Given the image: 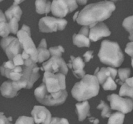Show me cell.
<instances>
[{"mask_svg": "<svg viewBox=\"0 0 133 124\" xmlns=\"http://www.w3.org/2000/svg\"><path fill=\"white\" fill-rule=\"evenodd\" d=\"M115 9V5L112 1H104L90 4L79 12L76 21L81 25H94L110 18Z\"/></svg>", "mask_w": 133, "mask_h": 124, "instance_id": "obj_1", "label": "cell"}, {"mask_svg": "<svg viewBox=\"0 0 133 124\" xmlns=\"http://www.w3.org/2000/svg\"><path fill=\"white\" fill-rule=\"evenodd\" d=\"M99 92V82L97 77L86 75L74 85L71 95L78 101H84L95 97Z\"/></svg>", "mask_w": 133, "mask_h": 124, "instance_id": "obj_2", "label": "cell"}, {"mask_svg": "<svg viewBox=\"0 0 133 124\" xmlns=\"http://www.w3.org/2000/svg\"><path fill=\"white\" fill-rule=\"evenodd\" d=\"M98 57L102 63L112 67H119L124 61V55L119 44L107 40L101 43Z\"/></svg>", "mask_w": 133, "mask_h": 124, "instance_id": "obj_3", "label": "cell"}, {"mask_svg": "<svg viewBox=\"0 0 133 124\" xmlns=\"http://www.w3.org/2000/svg\"><path fill=\"white\" fill-rule=\"evenodd\" d=\"M35 96L38 102L47 106H57L64 103L68 97L67 91L61 94L49 93L42 83L35 90Z\"/></svg>", "mask_w": 133, "mask_h": 124, "instance_id": "obj_4", "label": "cell"}, {"mask_svg": "<svg viewBox=\"0 0 133 124\" xmlns=\"http://www.w3.org/2000/svg\"><path fill=\"white\" fill-rule=\"evenodd\" d=\"M66 75L53 74L45 71L44 74L42 84L49 93L60 94L66 90Z\"/></svg>", "mask_w": 133, "mask_h": 124, "instance_id": "obj_5", "label": "cell"}, {"mask_svg": "<svg viewBox=\"0 0 133 124\" xmlns=\"http://www.w3.org/2000/svg\"><path fill=\"white\" fill-rule=\"evenodd\" d=\"M24 51L31 55L32 61L38 62V51L31 36V29L26 25H23L22 29L16 34Z\"/></svg>", "mask_w": 133, "mask_h": 124, "instance_id": "obj_6", "label": "cell"}, {"mask_svg": "<svg viewBox=\"0 0 133 124\" xmlns=\"http://www.w3.org/2000/svg\"><path fill=\"white\" fill-rule=\"evenodd\" d=\"M68 22L62 18H55L53 17L45 16L39 21V29L42 32H56L57 30L62 31L67 25Z\"/></svg>", "mask_w": 133, "mask_h": 124, "instance_id": "obj_7", "label": "cell"}, {"mask_svg": "<svg viewBox=\"0 0 133 124\" xmlns=\"http://www.w3.org/2000/svg\"><path fill=\"white\" fill-rule=\"evenodd\" d=\"M78 7L76 0H53L51 4L52 14L62 18Z\"/></svg>", "mask_w": 133, "mask_h": 124, "instance_id": "obj_8", "label": "cell"}, {"mask_svg": "<svg viewBox=\"0 0 133 124\" xmlns=\"http://www.w3.org/2000/svg\"><path fill=\"white\" fill-rule=\"evenodd\" d=\"M1 45L9 60L12 61L14 57L21 54L23 49L18 38L7 36L3 38L1 41Z\"/></svg>", "mask_w": 133, "mask_h": 124, "instance_id": "obj_9", "label": "cell"}, {"mask_svg": "<svg viewBox=\"0 0 133 124\" xmlns=\"http://www.w3.org/2000/svg\"><path fill=\"white\" fill-rule=\"evenodd\" d=\"M23 73L22 79L19 81L23 85V88L29 89L33 86L34 83L40 77V68L35 62H32L29 65H23Z\"/></svg>", "mask_w": 133, "mask_h": 124, "instance_id": "obj_10", "label": "cell"}, {"mask_svg": "<svg viewBox=\"0 0 133 124\" xmlns=\"http://www.w3.org/2000/svg\"><path fill=\"white\" fill-rule=\"evenodd\" d=\"M107 100L110 101L112 110H118L123 114H127L132 110L133 101L131 98H123L114 94L108 96Z\"/></svg>", "mask_w": 133, "mask_h": 124, "instance_id": "obj_11", "label": "cell"}, {"mask_svg": "<svg viewBox=\"0 0 133 124\" xmlns=\"http://www.w3.org/2000/svg\"><path fill=\"white\" fill-rule=\"evenodd\" d=\"M41 70L53 74H63L64 75H66L68 71V65L62 57L55 56H51L49 61L44 62Z\"/></svg>", "mask_w": 133, "mask_h": 124, "instance_id": "obj_12", "label": "cell"}, {"mask_svg": "<svg viewBox=\"0 0 133 124\" xmlns=\"http://www.w3.org/2000/svg\"><path fill=\"white\" fill-rule=\"evenodd\" d=\"M1 75L13 81H19L23 77V66H16L12 61L4 62L0 68Z\"/></svg>", "mask_w": 133, "mask_h": 124, "instance_id": "obj_13", "label": "cell"}, {"mask_svg": "<svg viewBox=\"0 0 133 124\" xmlns=\"http://www.w3.org/2000/svg\"><path fill=\"white\" fill-rule=\"evenodd\" d=\"M22 11L18 5L13 3V5L6 10L5 15L9 23L10 32L17 34L18 32V22L22 16Z\"/></svg>", "mask_w": 133, "mask_h": 124, "instance_id": "obj_14", "label": "cell"}, {"mask_svg": "<svg viewBox=\"0 0 133 124\" xmlns=\"http://www.w3.org/2000/svg\"><path fill=\"white\" fill-rule=\"evenodd\" d=\"M31 115L36 124H49L51 122V113L43 106H35Z\"/></svg>", "mask_w": 133, "mask_h": 124, "instance_id": "obj_15", "label": "cell"}, {"mask_svg": "<svg viewBox=\"0 0 133 124\" xmlns=\"http://www.w3.org/2000/svg\"><path fill=\"white\" fill-rule=\"evenodd\" d=\"M89 27L90 40L93 42H96L102 38L109 36L111 34L107 26L102 22H99L94 25L89 26Z\"/></svg>", "mask_w": 133, "mask_h": 124, "instance_id": "obj_16", "label": "cell"}, {"mask_svg": "<svg viewBox=\"0 0 133 124\" xmlns=\"http://www.w3.org/2000/svg\"><path fill=\"white\" fill-rule=\"evenodd\" d=\"M22 88H23V87L20 82L7 81L1 86V92L5 97L12 98L18 95V92Z\"/></svg>", "mask_w": 133, "mask_h": 124, "instance_id": "obj_17", "label": "cell"}, {"mask_svg": "<svg viewBox=\"0 0 133 124\" xmlns=\"http://www.w3.org/2000/svg\"><path fill=\"white\" fill-rule=\"evenodd\" d=\"M89 26H83L78 34H74L73 36V42L74 45L82 47H90V42L89 38Z\"/></svg>", "mask_w": 133, "mask_h": 124, "instance_id": "obj_18", "label": "cell"}, {"mask_svg": "<svg viewBox=\"0 0 133 124\" xmlns=\"http://www.w3.org/2000/svg\"><path fill=\"white\" fill-rule=\"evenodd\" d=\"M71 60L68 64V66L71 69L74 75L78 79H83L85 76V71L84 70V61L81 57H75L71 56Z\"/></svg>", "mask_w": 133, "mask_h": 124, "instance_id": "obj_19", "label": "cell"}, {"mask_svg": "<svg viewBox=\"0 0 133 124\" xmlns=\"http://www.w3.org/2000/svg\"><path fill=\"white\" fill-rule=\"evenodd\" d=\"M117 74H118V71L116 69L110 67H103L100 69L97 68L95 71L94 75L97 77L99 84H103L109 77L112 76L114 78H116Z\"/></svg>", "mask_w": 133, "mask_h": 124, "instance_id": "obj_20", "label": "cell"}, {"mask_svg": "<svg viewBox=\"0 0 133 124\" xmlns=\"http://www.w3.org/2000/svg\"><path fill=\"white\" fill-rule=\"evenodd\" d=\"M76 113L80 122L84 121L87 116H90V105L87 101L76 104Z\"/></svg>", "mask_w": 133, "mask_h": 124, "instance_id": "obj_21", "label": "cell"}, {"mask_svg": "<svg viewBox=\"0 0 133 124\" xmlns=\"http://www.w3.org/2000/svg\"><path fill=\"white\" fill-rule=\"evenodd\" d=\"M38 62L42 63L49 58L51 53L49 50L47 49V43L45 39H42L37 48Z\"/></svg>", "mask_w": 133, "mask_h": 124, "instance_id": "obj_22", "label": "cell"}, {"mask_svg": "<svg viewBox=\"0 0 133 124\" xmlns=\"http://www.w3.org/2000/svg\"><path fill=\"white\" fill-rule=\"evenodd\" d=\"M36 11L38 14H48L51 11V3L48 0H36Z\"/></svg>", "mask_w": 133, "mask_h": 124, "instance_id": "obj_23", "label": "cell"}, {"mask_svg": "<svg viewBox=\"0 0 133 124\" xmlns=\"http://www.w3.org/2000/svg\"><path fill=\"white\" fill-rule=\"evenodd\" d=\"M10 32L9 23L6 16L2 11H0V35L2 37H7Z\"/></svg>", "mask_w": 133, "mask_h": 124, "instance_id": "obj_24", "label": "cell"}, {"mask_svg": "<svg viewBox=\"0 0 133 124\" xmlns=\"http://www.w3.org/2000/svg\"><path fill=\"white\" fill-rule=\"evenodd\" d=\"M125 119V114L121 112L113 113L109 118L108 124H123Z\"/></svg>", "mask_w": 133, "mask_h": 124, "instance_id": "obj_25", "label": "cell"}, {"mask_svg": "<svg viewBox=\"0 0 133 124\" xmlns=\"http://www.w3.org/2000/svg\"><path fill=\"white\" fill-rule=\"evenodd\" d=\"M123 27L129 33V39L133 42V16L127 17L123 20Z\"/></svg>", "mask_w": 133, "mask_h": 124, "instance_id": "obj_26", "label": "cell"}, {"mask_svg": "<svg viewBox=\"0 0 133 124\" xmlns=\"http://www.w3.org/2000/svg\"><path fill=\"white\" fill-rule=\"evenodd\" d=\"M118 72L119 79H117L116 82L119 83V84H123L129 78L131 70L129 68H120L118 70Z\"/></svg>", "mask_w": 133, "mask_h": 124, "instance_id": "obj_27", "label": "cell"}, {"mask_svg": "<svg viewBox=\"0 0 133 124\" xmlns=\"http://www.w3.org/2000/svg\"><path fill=\"white\" fill-rule=\"evenodd\" d=\"M97 109L101 110V116L103 118H109L111 116L110 109L109 106L104 101H101L99 105L97 106Z\"/></svg>", "mask_w": 133, "mask_h": 124, "instance_id": "obj_28", "label": "cell"}, {"mask_svg": "<svg viewBox=\"0 0 133 124\" xmlns=\"http://www.w3.org/2000/svg\"><path fill=\"white\" fill-rule=\"evenodd\" d=\"M114 79L113 77L110 76L106 79L105 83L102 84L103 88L105 90H116L117 85L114 81Z\"/></svg>", "mask_w": 133, "mask_h": 124, "instance_id": "obj_29", "label": "cell"}, {"mask_svg": "<svg viewBox=\"0 0 133 124\" xmlns=\"http://www.w3.org/2000/svg\"><path fill=\"white\" fill-rule=\"evenodd\" d=\"M49 50L51 55L55 56V57H62V54L64 52V49L61 45L51 47L49 48Z\"/></svg>", "mask_w": 133, "mask_h": 124, "instance_id": "obj_30", "label": "cell"}, {"mask_svg": "<svg viewBox=\"0 0 133 124\" xmlns=\"http://www.w3.org/2000/svg\"><path fill=\"white\" fill-rule=\"evenodd\" d=\"M15 124H35V120L33 118L22 116L18 118Z\"/></svg>", "mask_w": 133, "mask_h": 124, "instance_id": "obj_31", "label": "cell"}, {"mask_svg": "<svg viewBox=\"0 0 133 124\" xmlns=\"http://www.w3.org/2000/svg\"><path fill=\"white\" fill-rule=\"evenodd\" d=\"M12 61L16 66H23L25 64V60L22 57V53L14 57Z\"/></svg>", "mask_w": 133, "mask_h": 124, "instance_id": "obj_32", "label": "cell"}, {"mask_svg": "<svg viewBox=\"0 0 133 124\" xmlns=\"http://www.w3.org/2000/svg\"><path fill=\"white\" fill-rule=\"evenodd\" d=\"M125 53L131 57V64L133 68V42L128 43L125 48Z\"/></svg>", "mask_w": 133, "mask_h": 124, "instance_id": "obj_33", "label": "cell"}, {"mask_svg": "<svg viewBox=\"0 0 133 124\" xmlns=\"http://www.w3.org/2000/svg\"><path fill=\"white\" fill-rule=\"evenodd\" d=\"M49 124H70L66 118H60L57 117H54L52 118L51 122Z\"/></svg>", "mask_w": 133, "mask_h": 124, "instance_id": "obj_34", "label": "cell"}, {"mask_svg": "<svg viewBox=\"0 0 133 124\" xmlns=\"http://www.w3.org/2000/svg\"><path fill=\"white\" fill-rule=\"evenodd\" d=\"M12 120V117H9V118H6L5 116L4 115L3 113H1L0 114V124H12L11 123V121Z\"/></svg>", "mask_w": 133, "mask_h": 124, "instance_id": "obj_35", "label": "cell"}, {"mask_svg": "<svg viewBox=\"0 0 133 124\" xmlns=\"http://www.w3.org/2000/svg\"><path fill=\"white\" fill-rule=\"evenodd\" d=\"M83 57H84V61L86 62H89L93 57V51H88L83 55Z\"/></svg>", "mask_w": 133, "mask_h": 124, "instance_id": "obj_36", "label": "cell"}, {"mask_svg": "<svg viewBox=\"0 0 133 124\" xmlns=\"http://www.w3.org/2000/svg\"><path fill=\"white\" fill-rule=\"evenodd\" d=\"M89 121L90 122H92V123H93L94 124H98L99 122V121L98 119L95 118H90Z\"/></svg>", "mask_w": 133, "mask_h": 124, "instance_id": "obj_37", "label": "cell"}, {"mask_svg": "<svg viewBox=\"0 0 133 124\" xmlns=\"http://www.w3.org/2000/svg\"><path fill=\"white\" fill-rule=\"evenodd\" d=\"M76 1L80 5H85L87 3V0H76Z\"/></svg>", "mask_w": 133, "mask_h": 124, "instance_id": "obj_38", "label": "cell"}, {"mask_svg": "<svg viewBox=\"0 0 133 124\" xmlns=\"http://www.w3.org/2000/svg\"><path fill=\"white\" fill-rule=\"evenodd\" d=\"M79 12H77L74 14V18H73V19H74V21L77 20V19L78 18V16H79Z\"/></svg>", "mask_w": 133, "mask_h": 124, "instance_id": "obj_39", "label": "cell"}, {"mask_svg": "<svg viewBox=\"0 0 133 124\" xmlns=\"http://www.w3.org/2000/svg\"><path fill=\"white\" fill-rule=\"evenodd\" d=\"M25 0H14V3L17 4V5H18V4L21 3H22L23 1H24Z\"/></svg>", "mask_w": 133, "mask_h": 124, "instance_id": "obj_40", "label": "cell"}, {"mask_svg": "<svg viewBox=\"0 0 133 124\" xmlns=\"http://www.w3.org/2000/svg\"><path fill=\"white\" fill-rule=\"evenodd\" d=\"M112 1H117V0H112Z\"/></svg>", "mask_w": 133, "mask_h": 124, "instance_id": "obj_41", "label": "cell"}, {"mask_svg": "<svg viewBox=\"0 0 133 124\" xmlns=\"http://www.w3.org/2000/svg\"><path fill=\"white\" fill-rule=\"evenodd\" d=\"M3 1V0H1V1Z\"/></svg>", "mask_w": 133, "mask_h": 124, "instance_id": "obj_42", "label": "cell"}]
</instances>
